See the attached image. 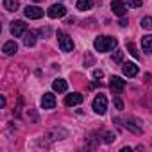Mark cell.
<instances>
[{
    "label": "cell",
    "mask_w": 152,
    "mask_h": 152,
    "mask_svg": "<svg viewBox=\"0 0 152 152\" xmlns=\"http://www.w3.org/2000/svg\"><path fill=\"white\" fill-rule=\"evenodd\" d=\"M57 43H59V48L63 52H72L73 50V41L64 31H57Z\"/></svg>",
    "instance_id": "7a4b0ae2"
},
{
    "label": "cell",
    "mask_w": 152,
    "mask_h": 152,
    "mask_svg": "<svg viewBox=\"0 0 152 152\" xmlns=\"http://www.w3.org/2000/svg\"><path fill=\"white\" fill-rule=\"evenodd\" d=\"M83 100H84V97H83L81 93H70V95H66L64 104H66L68 107H72V106H79V104H83Z\"/></svg>",
    "instance_id": "30bf717a"
},
{
    "label": "cell",
    "mask_w": 152,
    "mask_h": 152,
    "mask_svg": "<svg viewBox=\"0 0 152 152\" xmlns=\"http://www.w3.org/2000/svg\"><path fill=\"white\" fill-rule=\"evenodd\" d=\"M141 48H143V52L152 54V34H148V36H143V38H141Z\"/></svg>",
    "instance_id": "9a60e30c"
},
{
    "label": "cell",
    "mask_w": 152,
    "mask_h": 152,
    "mask_svg": "<svg viewBox=\"0 0 152 152\" xmlns=\"http://www.w3.org/2000/svg\"><path fill=\"white\" fill-rule=\"evenodd\" d=\"M124 127H127V129L132 131L134 134H141V131H143V125H141V122H140L138 118H127L125 124H124Z\"/></svg>",
    "instance_id": "8992f818"
},
{
    "label": "cell",
    "mask_w": 152,
    "mask_h": 152,
    "mask_svg": "<svg viewBox=\"0 0 152 152\" xmlns=\"http://www.w3.org/2000/svg\"><path fill=\"white\" fill-rule=\"evenodd\" d=\"M4 9H7V11H16V9H18V0H4Z\"/></svg>",
    "instance_id": "ac0fdd59"
},
{
    "label": "cell",
    "mask_w": 152,
    "mask_h": 152,
    "mask_svg": "<svg viewBox=\"0 0 152 152\" xmlns=\"http://www.w3.org/2000/svg\"><path fill=\"white\" fill-rule=\"evenodd\" d=\"M47 13H48L50 18H63V16L66 15V7H64L63 4H54V6L48 7Z\"/></svg>",
    "instance_id": "5b68a950"
},
{
    "label": "cell",
    "mask_w": 152,
    "mask_h": 152,
    "mask_svg": "<svg viewBox=\"0 0 152 152\" xmlns=\"http://www.w3.org/2000/svg\"><path fill=\"white\" fill-rule=\"evenodd\" d=\"M34 2H41V0H34Z\"/></svg>",
    "instance_id": "4316f807"
},
{
    "label": "cell",
    "mask_w": 152,
    "mask_h": 152,
    "mask_svg": "<svg viewBox=\"0 0 152 152\" xmlns=\"http://www.w3.org/2000/svg\"><path fill=\"white\" fill-rule=\"evenodd\" d=\"M91 6H93V0H77V9L79 11L91 9Z\"/></svg>",
    "instance_id": "e0dca14e"
},
{
    "label": "cell",
    "mask_w": 152,
    "mask_h": 152,
    "mask_svg": "<svg viewBox=\"0 0 152 152\" xmlns=\"http://www.w3.org/2000/svg\"><path fill=\"white\" fill-rule=\"evenodd\" d=\"M2 52H4L6 56H13V54H16V52H18V45H16V41H6Z\"/></svg>",
    "instance_id": "5bb4252c"
},
{
    "label": "cell",
    "mask_w": 152,
    "mask_h": 152,
    "mask_svg": "<svg viewBox=\"0 0 152 152\" xmlns=\"http://www.w3.org/2000/svg\"><path fill=\"white\" fill-rule=\"evenodd\" d=\"M115 106H116V109H118V111H122V109H124V102H122V99H120V97H115Z\"/></svg>",
    "instance_id": "603a6c76"
},
{
    "label": "cell",
    "mask_w": 152,
    "mask_h": 152,
    "mask_svg": "<svg viewBox=\"0 0 152 152\" xmlns=\"http://www.w3.org/2000/svg\"><path fill=\"white\" fill-rule=\"evenodd\" d=\"M122 59H124V52H122V50H116V52L113 54V61H115V63H122Z\"/></svg>",
    "instance_id": "7402d4cb"
},
{
    "label": "cell",
    "mask_w": 152,
    "mask_h": 152,
    "mask_svg": "<svg viewBox=\"0 0 152 152\" xmlns=\"http://www.w3.org/2000/svg\"><path fill=\"white\" fill-rule=\"evenodd\" d=\"M93 111L97 115H104L107 111V99H106V95L100 93V95L95 97V100H93Z\"/></svg>",
    "instance_id": "3957f363"
},
{
    "label": "cell",
    "mask_w": 152,
    "mask_h": 152,
    "mask_svg": "<svg viewBox=\"0 0 152 152\" xmlns=\"http://www.w3.org/2000/svg\"><path fill=\"white\" fill-rule=\"evenodd\" d=\"M113 140H115V136H113L111 132H107V134H106V143H111Z\"/></svg>",
    "instance_id": "484cf974"
},
{
    "label": "cell",
    "mask_w": 152,
    "mask_h": 152,
    "mask_svg": "<svg viewBox=\"0 0 152 152\" xmlns=\"http://www.w3.org/2000/svg\"><path fill=\"white\" fill-rule=\"evenodd\" d=\"M41 107L43 109H54L56 107V97L52 93H45L41 97Z\"/></svg>",
    "instance_id": "7c38bea8"
},
{
    "label": "cell",
    "mask_w": 152,
    "mask_h": 152,
    "mask_svg": "<svg viewBox=\"0 0 152 152\" xmlns=\"http://www.w3.org/2000/svg\"><path fill=\"white\" fill-rule=\"evenodd\" d=\"M111 9H113V13L116 16H125V13H127V6H125V2H122V0H113Z\"/></svg>",
    "instance_id": "9c48e42d"
},
{
    "label": "cell",
    "mask_w": 152,
    "mask_h": 152,
    "mask_svg": "<svg viewBox=\"0 0 152 152\" xmlns=\"http://www.w3.org/2000/svg\"><path fill=\"white\" fill-rule=\"evenodd\" d=\"M102 75H104L102 70H93V77H95V79H102Z\"/></svg>",
    "instance_id": "cb8c5ba5"
},
{
    "label": "cell",
    "mask_w": 152,
    "mask_h": 152,
    "mask_svg": "<svg viewBox=\"0 0 152 152\" xmlns=\"http://www.w3.org/2000/svg\"><path fill=\"white\" fill-rule=\"evenodd\" d=\"M127 48H129V52H131L134 57H140V54H138V50H136V47H134L132 41H127Z\"/></svg>",
    "instance_id": "ffe728a7"
},
{
    "label": "cell",
    "mask_w": 152,
    "mask_h": 152,
    "mask_svg": "<svg viewBox=\"0 0 152 152\" xmlns=\"http://www.w3.org/2000/svg\"><path fill=\"white\" fill-rule=\"evenodd\" d=\"M52 90L57 91V93H64V91L68 90V83H66L64 79H56V81L52 83Z\"/></svg>",
    "instance_id": "4fadbf2b"
},
{
    "label": "cell",
    "mask_w": 152,
    "mask_h": 152,
    "mask_svg": "<svg viewBox=\"0 0 152 152\" xmlns=\"http://www.w3.org/2000/svg\"><path fill=\"white\" fill-rule=\"evenodd\" d=\"M39 34H41V36H48V34H50V29H48V27H45V29H41V31H39Z\"/></svg>",
    "instance_id": "d4e9b609"
},
{
    "label": "cell",
    "mask_w": 152,
    "mask_h": 152,
    "mask_svg": "<svg viewBox=\"0 0 152 152\" xmlns=\"http://www.w3.org/2000/svg\"><path fill=\"white\" fill-rule=\"evenodd\" d=\"M25 32H27V23H23V22H13L11 34L15 38H22V36H25Z\"/></svg>",
    "instance_id": "ba28073f"
},
{
    "label": "cell",
    "mask_w": 152,
    "mask_h": 152,
    "mask_svg": "<svg viewBox=\"0 0 152 152\" xmlns=\"http://www.w3.org/2000/svg\"><path fill=\"white\" fill-rule=\"evenodd\" d=\"M23 43H25V47H34V45H36V34H34L32 31L25 32V36H23Z\"/></svg>",
    "instance_id": "2e32d148"
},
{
    "label": "cell",
    "mask_w": 152,
    "mask_h": 152,
    "mask_svg": "<svg viewBox=\"0 0 152 152\" xmlns=\"http://www.w3.org/2000/svg\"><path fill=\"white\" fill-rule=\"evenodd\" d=\"M118 45L116 38H111V36H99L95 41H93V47L97 52H109L111 48H115Z\"/></svg>",
    "instance_id": "6da1fadb"
},
{
    "label": "cell",
    "mask_w": 152,
    "mask_h": 152,
    "mask_svg": "<svg viewBox=\"0 0 152 152\" xmlns=\"http://www.w3.org/2000/svg\"><path fill=\"white\" fill-rule=\"evenodd\" d=\"M127 6L129 7H141L143 6V0H127Z\"/></svg>",
    "instance_id": "44dd1931"
},
{
    "label": "cell",
    "mask_w": 152,
    "mask_h": 152,
    "mask_svg": "<svg viewBox=\"0 0 152 152\" xmlns=\"http://www.w3.org/2000/svg\"><path fill=\"white\" fill-rule=\"evenodd\" d=\"M109 90L113 93H122L125 90V81L122 77H116V75H113V77L109 79Z\"/></svg>",
    "instance_id": "277c9868"
},
{
    "label": "cell",
    "mask_w": 152,
    "mask_h": 152,
    "mask_svg": "<svg viewBox=\"0 0 152 152\" xmlns=\"http://www.w3.org/2000/svg\"><path fill=\"white\" fill-rule=\"evenodd\" d=\"M23 13H25V16H27L29 20H38V18L43 16V9L38 7V6H27Z\"/></svg>",
    "instance_id": "52a82bcc"
},
{
    "label": "cell",
    "mask_w": 152,
    "mask_h": 152,
    "mask_svg": "<svg viewBox=\"0 0 152 152\" xmlns=\"http://www.w3.org/2000/svg\"><path fill=\"white\" fill-rule=\"evenodd\" d=\"M143 29H147V31H150L152 29V16H145V18H141V23H140Z\"/></svg>",
    "instance_id": "d6986e66"
},
{
    "label": "cell",
    "mask_w": 152,
    "mask_h": 152,
    "mask_svg": "<svg viewBox=\"0 0 152 152\" xmlns=\"http://www.w3.org/2000/svg\"><path fill=\"white\" fill-rule=\"evenodd\" d=\"M122 72H124L125 77H136L138 72H140V68H138V64H134V63H124Z\"/></svg>",
    "instance_id": "8fae6325"
}]
</instances>
